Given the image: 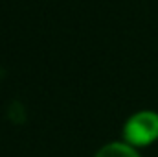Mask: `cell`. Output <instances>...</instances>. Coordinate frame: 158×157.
Wrapping results in <instances>:
<instances>
[{
	"mask_svg": "<svg viewBox=\"0 0 158 157\" xmlns=\"http://www.w3.org/2000/svg\"><path fill=\"white\" fill-rule=\"evenodd\" d=\"M125 139L131 144L145 146L158 139V115L153 111H142L129 118L125 124Z\"/></svg>",
	"mask_w": 158,
	"mask_h": 157,
	"instance_id": "1",
	"label": "cell"
},
{
	"mask_svg": "<svg viewBox=\"0 0 158 157\" xmlns=\"http://www.w3.org/2000/svg\"><path fill=\"white\" fill-rule=\"evenodd\" d=\"M96 157H138V154H136L134 148H131L129 144H123V142H112V144L101 148Z\"/></svg>",
	"mask_w": 158,
	"mask_h": 157,
	"instance_id": "2",
	"label": "cell"
}]
</instances>
